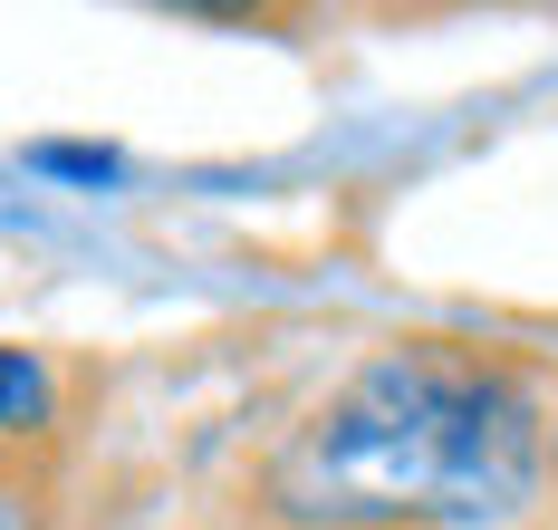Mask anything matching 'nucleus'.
Here are the masks:
<instances>
[{
	"mask_svg": "<svg viewBox=\"0 0 558 530\" xmlns=\"http://www.w3.org/2000/svg\"><path fill=\"white\" fill-rule=\"evenodd\" d=\"M58 414V376L39 348H20V338H0V444H39Z\"/></svg>",
	"mask_w": 558,
	"mask_h": 530,
	"instance_id": "obj_2",
	"label": "nucleus"
},
{
	"mask_svg": "<svg viewBox=\"0 0 558 530\" xmlns=\"http://www.w3.org/2000/svg\"><path fill=\"white\" fill-rule=\"evenodd\" d=\"M29 165H49V174H77V183H107V174H116L107 145H29Z\"/></svg>",
	"mask_w": 558,
	"mask_h": 530,
	"instance_id": "obj_4",
	"label": "nucleus"
},
{
	"mask_svg": "<svg viewBox=\"0 0 558 530\" xmlns=\"http://www.w3.org/2000/svg\"><path fill=\"white\" fill-rule=\"evenodd\" d=\"M0 530H58V482L29 444H0Z\"/></svg>",
	"mask_w": 558,
	"mask_h": 530,
	"instance_id": "obj_3",
	"label": "nucleus"
},
{
	"mask_svg": "<svg viewBox=\"0 0 558 530\" xmlns=\"http://www.w3.org/2000/svg\"><path fill=\"white\" fill-rule=\"evenodd\" d=\"M549 414L510 357L395 338L251 472L260 530H501L539 502Z\"/></svg>",
	"mask_w": 558,
	"mask_h": 530,
	"instance_id": "obj_1",
	"label": "nucleus"
}]
</instances>
